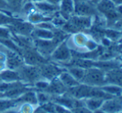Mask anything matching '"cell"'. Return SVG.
Returning <instances> with one entry per match:
<instances>
[{
  "label": "cell",
  "mask_w": 122,
  "mask_h": 113,
  "mask_svg": "<svg viewBox=\"0 0 122 113\" xmlns=\"http://www.w3.org/2000/svg\"><path fill=\"white\" fill-rule=\"evenodd\" d=\"M66 91H67V88L61 82L58 77H56L50 81L48 87L45 91H42V92H47L51 96H59L65 93Z\"/></svg>",
  "instance_id": "14"
},
{
  "label": "cell",
  "mask_w": 122,
  "mask_h": 113,
  "mask_svg": "<svg viewBox=\"0 0 122 113\" xmlns=\"http://www.w3.org/2000/svg\"><path fill=\"white\" fill-rule=\"evenodd\" d=\"M51 19H52V17H50L48 15L40 13V12L36 9L32 10L31 13H29L27 15V21L33 25L42 23V22L51 21Z\"/></svg>",
  "instance_id": "18"
},
{
  "label": "cell",
  "mask_w": 122,
  "mask_h": 113,
  "mask_svg": "<svg viewBox=\"0 0 122 113\" xmlns=\"http://www.w3.org/2000/svg\"><path fill=\"white\" fill-rule=\"evenodd\" d=\"M92 113H106V112H105L104 111H102L101 109H98V110L95 111V112H92Z\"/></svg>",
  "instance_id": "42"
},
{
  "label": "cell",
  "mask_w": 122,
  "mask_h": 113,
  "mask_svg": "<svg viewBox=\"0 0 122 113\" xmlns=\"http://www.w3.org/2000/svg\"><path fill=\"white\" fill-rule=\"evenodd\" d=\"M74 2V15L81 17H94L98 13L96 5L87 0H76Z\"/></svg>",
  "instance_id": "4"
},
{
  "label": "cell",
  "mask_w": 122,
  "mask_h": 113,
  "mask_svg": "<svg viewBox=\"0 0 122 113\" xmlns=\"http://www.w3.org/2000/svg\"><path fill=\"white\" fill-rule=\"evenodd\" d=\"M106 84H113L122 87V68H115L105 72Z\"/></svg>",
  "instance_id": "12"
},
{
  "label": "cell",
  "mask_w": 122,
  "mask_h": 113,
  "mask_svg": "<svg viewBox=\"0 0 122 113\" xmlns=\"http://www.w3.org/2000/svg\"><path fill=\"white\" fill-rule=\"evenodd\" d=\"M87 1L90 2V3H93V4L97 5V3L100 1V0H87Z\"/></svg>",
  "instance_id": "41"
},
{
  "label": "cell",
  "mask_w": 122,
  "mask_h": 113,
  "mask_svg": "<svg viewBox=\"0 0 122 113\" xmlns=\"http://www.w3.org/2000/svg\"><path fill=\"white\" fill-rule=\"evenodd\" d=\"M71 112H72V113H92L89 109H87L85 106L73 108L72 110H71Z\"/></svg>",
  "instance_id": "33"
},
{
  "label": "cell",
  "mask_w": 122,
  "mask_h": 113,
  "mask_svg": "<svg viewBox=\"0 0 122 113\" xmlns=\"http://www.w3.org/2000/svg\"><path fill=\"white\" fill-rule=\"evenodd\" d=\"M101 109L106 113H117L122 111V101L120 97H113L105 100Z\"/></svg>",
  "instance_id": "11"
},
{
  "label": "cell",
  "mask_w": 122,
  "mask_h": 113,
  "mask_svg": "<svg viewBox=\"0 0 122 113\" xmlns=\"http://www.w3.org/2000/svg\"><path fill=\"white\" fill-rule=\"evenodd\" d=\"M113 3L116 4V6H119V5H122V0H111Z\"/></svg>",
  "instance_id": "40"
},
{
  "label": "cell",
  "mask_w": 122,
  "mask_h": 113,
  "mask_svg": "<svg viewBox=\"0 0 122 113\" xmlns=\"http://www.w3.org/2000/svg\"><path fill=\"white\" fill-rule=\"evenodd\" d=\"M121 97V101H122V95L121 96V97Z\"/></svg>",
  "instance_id": "47"
},
{
  "label": "cell",
  "mask_w": 122,
  "mask_h": 113,
  "mask_svg": "<svg viewBox=\"0 0 122 113\" xmlns=\"http://www.w3.org/2000/svg\"><path fill=\"white\" fill-rule=\"evenodd\" d=\"M116 11H117L118 14L122 18V5H119V6H116Z\"/></svg>",
  "instance_id": "38"
},
{
  "label": "cell",
  "mask_w": 122,
  "mask_h": 113,
  "mask_svg": "<svg viewBox=\"0 0 122 113\" xmlns=\"http://www.w3.org/2000/svg\"><path fill=\"white\" fill-rule=\"evenodd\" d=\"M57 77H58V79L61 81V82L67 89L75 87V86H77L80 83L78 81H76L66 70V71L63 70V71L58 75Z\"/></svg>",
  "instance_id": "21"
},
{
  "label": "cell",
  "mask_w": 122,
  "mask_h": 113,
  "mask_svg": "<svg viewBox=\"0 0 122 113\" xmlns=\"http://www.w3.org/2000/svg\"><path fill=\"white\" fill-rule=\"evenodd\" d=\"M121 33H122V28L121 29Z\"/></svg>",
  "instance_id": "48"
},
{
  "label": "cell",
  "mask_w": 122,
  "mask_h": 113,
  "mask_svg": "<svg viewBox=\"0 0 122 113\" xmlns=\"http://www.w3.org/2000/svg\"><path fill=\"white\" fill-rule=\"evenodd\" d=\"M13 33L8 26H1L0 25V39L12 38Z\"/></svg>",
  "instance_id": "30"
},
{
  "label": "cell",
  "mask_w": 122,
  "mask_h": 113,
  "mask_svg": "<svg viewBox=\"0 0 122 113\" xmlns=\"http://www.w3.org/2000/svg\"><path fill=\"white\" fill-rule=\"evenodd\" d=\"M0 98H4V97H3V93H1V92H0Z\"/></svg>",
  "instance_id": "45"
},
{
  "label": "cell",
  "mask_w": 122,
  "mask_h": 113,
  "mask_svg": "<svg viewBox=\"0 0 122 113\" xmlns=\"http://www.w3.org/2000/svg\"><path fill=\"white\" fill-rule=\"evenodd\" d=\"M103 34H104V37H107L111 41L118 40V39H121V37H122V33L121 31L113 28L104 29L103 30Z\"/></svg>",
  "instance_id": "27"
},
{
  "label": "cell",
  "mask_w": 122,
  "mask_h": 113,
  "mask_svg": "<svg viewBox=\"0 0 122 113\" xmlns=\"http://www.w3.org/2000/svg\"><path fill=\"white\" fill-rule=\"evenodd\" d=\"M74 1H76V0H74Z\"/></svg>",
  "instance_id": "49"
},
{
  "label": "cell",
  "mask_w": 122,
  "mask_h": 113,
  "mask_svg": "<svg viewBox=\"0 0 122 113\" xmlns=\"http://www.w3.org/2000/svg\"><path fill=\"white\" fill-rule=\"evenodd\" d=\"M105 92L112 97H121L122 95V87L113 84H105L100 87Z\"/></svg>",
  "instance_id": "25"
},
{
  "label": "cell",
  "mask_w": 122,
  "mask_h": 113,
  "mask_svg": "<svg viewBox=\"0 0 122 113\" xmlns=\"http://www.w3.org/2000/svg\"><path fill=\"white\" fill-rule=\"evenodd\" d=\"M0 82H2V80H1V77H0Z\"/></svg>",
  "instance_id": "46"
},
{
  "label": "cell",
  "mask_w": 122,
  "mask_h": 113,
  "mask_svg": "<svg viewBox=\"0 0 122 113\" xmlns=\"http://www.w3.org/2000/svg\"><path fill=\"white\" fill-rule=\"evenodd\" d=\"M31 37L33 39H42V40H51L54 37V31L47 30L34 27Z\"/></svg>",
  "instance_id": "19"
},
{
  "label": "cell",
  "mask_w": 122,
  "mask_h": 113,
  "mask_svg": "<svg viewBox=\"0 0 122 113\" xmlns=\"http://www.w3.org/2000/svg\"><path fill=\"white\" fill-rule=\"evenodd\" d=\"M7 60H6V66L7 68L12 70H18L21 67L24 65L23 56L18 52L14 51L8 50L6 52Z\"/></svg>",
  "instance_id": "10"
},
{
  "label": "cell",
  "mask_w": 122,
  "mask_h": 113,
  "mask_svg": "<svg viewBox=\"0 0 122 113\" xmlns=\"http://www.w3.org/2000/svg\"><path fill=\"white\" fill-rule=\"evenodd\" d=\"M33 46L37 52L43 56L44 57L50 56L52 52L55 50L56 46L58 45V42L55 39L51 40H42V39H33L32 41Z\"/></svg>",
  "instance_id": "7"
},
{
  "label": "cell",
  "mask_w": 122,
  "mask_h": 113,
  "mask_svg": "<svg viewBox=\"0 0 122 113\" xmlns=\"http://www.w3.org/2000/svg\"><path fill=\"white\" fill-rule=\"evenodd\" d=\"M39 69H40L41 76H42V79L47 80L49 82L54 79V78L57 77L58 75L63 71L62 69L59 68L58 67L52 64H48L47 62L40 65Z\"/></svg>",
  "instance_id": "9"
},
{
  "label": "cell",
  "mask_w": 122,
  "mask_h": 113,
  "mask_svg": "<svg viewBox=\"0 0 122 113\" xmlns=\"http://www.w3.org/2000/svg\"><path fill=\"white\" fill-rule=\"evenodd\" d=\"M22 56L24 63L27 65L39 66L47 62L46 57L41 55L35 47L31 48L30 47H27L25 50H22Z\"/></svg>",
  "instance_id": "6"
},
{
  "label": "cell",
  "mask_w": 122,
  "mask_h": 113,
  "mask_svg": "<svg viewBox=\"0 0 122 113\" xmlns=\"http://www.w3.org/2000/svg\"><path fill=\"white\" fill-rule=\"evenodd\" d=\"M8 27L11 30V32L13 31L15 34L23 37H31V34L34 28V25L29 22L21 21L18 18H16Z\"/></svg>",
  "instance_id": "8"
},
{
  "label": "cell",
  "mask_w": 122,
  "mask_h": 113,
  "mask_svg": "<svg viewBox=\"0 0 122 113\" xmlns=\"http://www.w3.org/2000/svg\"><path fill=\"white\" fill-rule=\"evenodd\" d=\"M32 3H37V2H41V1H44V0H29Z\"/></svg>",
  "instance_id": "44"
},
{
  "label": "cell",
  "mask_w": 122,
  "mask_h": 113,
  "mask_svg": "<svg viewBox=\"0 0 122 113\" xmlns=\"http://www.w3.org/2000/svg\"><path fill=\"white\" fill-rule=\"evenodd\" d=\"M119 62H120V63H121V67H122V51L121 52V53H120V58H119Z\"/></svg>",
  "instance_id": "43"
},
{
  "label": "cell",
  "mask_w": 122,
  "mask_h": 113,
  "mask_svg": "<svg viewBox=\"0 0 122 113\" xmlns=\"http://www.w3.org/2000/svg\"><path fill=\"white\" fill-rule=\"evenodd\" d=\"M35 9L39 11L40 13H44V14H51V13H56L59 10V5L56 3H51L48 0H44V1L37 2L33 3Z\"/></svg>",
  "instance_id": "13"
},
{
  "label": "cell",
  "mask_w": 122,
  "mask_h": 113,
  "mask_svg": "<svg viewBox=\"0 0 122 113\" xmlns=\"http://www.w3.org/2000/svg\"><path fill=\"white\" fill-rule=\"evenodd\" d=\"M1 113H18V109H17V107H14V108L8 109V110L4 111V112H3Z\"/></svg>",
  "instance_id": "36"
},
{
  "label": "cell",
  "mask_w": 122,
  "mask_h": 113,
  "mask_svg": "<svg viewBox=\"0 0 122 113\" xmlns=\"http://www.w3.org/2000/svg\"><path fill=\"white\" fill-rule=\"evenodd\" d=\"M0 77L3 82H22L20 73L18 70H12L6 68L0 72Z\"/></svg>",
  "instance_id": "17"
},
{
  "label": "cell",
  "mask_w": 122,
  "mask_h": 113,
  "mask_svg": "<svg viewBox=\"0 0 122 113\" xmlns=\"http://www.w3.org/2000/svg\"><path fill=\"white\" fill-rule=\"evenodd\" d=\"M37 93V103L38 106H42L43 104L47 103L48 102H51V96L50 94L47 93L45 92H36Z\"/></svg>",
  "instance_id": "29"
},
{
  "label": "cell",
  "mask_w": 122,
  "mask_h": 113,
  "mask_svg": "<svg viewBox=\"0 0 122 113\" xmlns=\"http://www.w3.org/2000/svg\"><path fill=\"white\" fill-rule=\"evenodd\" d=\"M18 104L20 103H30L34 106H38L37 103V93L35 91L29 89L26 92L20 96L18 98L16 99Z\"/></svg>",
  "instance_id": "20"
},
{
  "label": "cell",
  "mask_w": 122,
  "mask_h": 113,
  "mask_svg": "<svg viewBox=\"0 0 122 113\" xmlns=\"http://www.w3.org/2000/svg\"><path fill=\"white\" fill-rule=\"evenodd\" d=\"M121 42H122V40H121Z\"/></svg>",
  "instance_id": "50"
},
{
  "label": "cell",
  "mask_w": 122,
  "mask_h": 113,
  "mask_svg": "<svg viewBox=\"0 0 122 113\" xmlns=\"http://www.w3.org/2000/svg\"><path fill=\"white\" fill-rule=\"evenodd\" d=\"M88 38V36L84 33V32L74 33L71 38V44L73 45V48H71V50L76 51V52H81V49H84L86 47V44Z\"/></svg>",
  "instance_id": "16"
},
{
  "label": "cell",
  "mask_w": 122,
  "mask_h": 113,
  "mask_svg": "<svg viewBox=\"0 0 122 113\" xmlns=\"http://www.w3.org/2000/svg\"><path fill=\"white\" fill-rule=\"evenodd\" d=\"M0 10H8V8H7V4L5 3L4 0H0Z\"/></svg>",
  "instance_id": "35"
},
{
  "label": "cell",
  "mask_w": 122,
  "mask_h": 113,
  "mask_svg": "<svg viewBox=\"0 0 122 113\" xmlns=\"http://www.w3.org/2000/svg\"><path fill=\"white\" fill-rule=\"evenodd\" d=\"M50 57L54 62L61 63V64H65V63L68 62L72 58L71 50L68 46L66 40L63 41L56 46V47L51 54Z\"/></svg>",
  "instance_id": "3"
},
{
  "label": "cell",
  "mask_w": 122,
  "mask_h": 113,
  "mask_svg": "<svg viewBox=\"0 0 122 113\" xmlns=\"http://www.w3.org/2000/svg\"><path fill=\"white\" fill-rule=\"evenodd\" d=\"M54 107H55V112L56 113H72L71 110L63 107V106L59 105V104L54 103Z\"/></svg>",
  "instance_id": "32"
},
{
  "label": "cell",
  "mask_w": 122,
  "mask_h": 113,
  "mask_svg": "<svg viewBox=\"0 0 122 113\" xmlns=\"http://www.w3.org/2000/svg\"><path fill=\"white\" fill-rule=\"evenodd\" d=\"M33 113H47V112H46V111H44L43 109L40 107V106H38V107H36V109H35V111H34Z\"/></svg>",
  "instance_id": "37"
},
{
  "label": "cell",
  "mask_w": 122,
  "mask_h": 113,
  "mask_svg": "<svg viewBox=\"0 0 122 113\" xmlns=\"http://www.w3.org/2000/svg\"><path fill=\"white\" fill-rule=\"evenodd\" d=\"M81 83L92 87H101L106 84L105 72L97 67L86 68L85 76Z\"/></svg>",
  "instance_id": "2"
},
{
  "label": "cell",
  "mask_w": 122,
  "mask_h": 113,
  "mask_svg": "<svg viewBox=\"0 0 122 113\" xmlns=\"http://www.w3.org/2000/svg\"><path fill=\"white\" fill-rule=\"evenodd\" d=\"M58 5H59L58 13L66 20L74 15V6H75L74 0H61Z\"/></svg>",
  "instance_id": "15"
},
{
  "label": "cell",
  "mask_w": 122,
  "mask_h": 113,
  "mask_svg": "<svg viewBox=\"0 0 122 113\" xmlns=\"http://www.w3.org/2000/svg\"><path fill=\"white\" fill-rule=\"evenodd\" d=\"M38 106H34L30 103H20L17 107L18 113H33L36 107Z\"/></svg>",
  "instance_id": "28"
},
{
  "label": "cell",
  "mask_w": 122,
  "mask_h": 113,
  "mask_svg": "<svg viewBox=\"0 0 122 113\" xmlns=\"http://www.w3.org/2000/svg\"><path fill=\"white\" fill-rule=\"evenodd\" d=\"M83 101L85 107L92 112L98 109H101L105 100L101 98H97V97H89V98L84 99Z\"/></svg>",
  "instance_id": "22"
},
{
  "label": "cell",
  "mask_w": 122,
  "mask_h": 113,
  "mask_svg": "<svg viewBox=\"0 0 122 113\" xmlns=\"http://www.w3.org/2000/svg\"><path fill=\"white\" fill-rule=\"evenodd\" d=\"M7 60V54L6 52H3L0 51V62H5L6 63Z\"/></svg>",
  "instance_id": "34"
},
{
  "label": "cell",
  "mask_w": 122,
  "mask_h": 113,
  "mask_svg": "<svg viewBox=\"0 0 122 113\" xmlns=\"http://www.w3.org/2000/svg\"><path fill=\"white\" fill-rule=\"evenodd\" d=\"M8 10L10 12H21L23 7L28 0H4Z\"/></svg>",
  "instance_id": "23"
},
{
  "label": "cell",
  "mask_w": 122,
  "mask_h": 113,
  "mask_svg": "<svg viewBox=\"0 0 122 113\" xmlns=\"http://www.w3.org/2000/svg\"><path fill=\"white\" fill-rule=\"evenodd\" d=\"M93 23V17H81L77 15H72L66 20L62 29L66 33H76L84 32L91 28Z\"/></svg>",
  "instance_id": "1"
},
{
  "label": "cell",
  "mask_w": 122,
  "mask_h": 113,
  "mask_svg": "<svg viewBox=\"0 0 122 113\" xmlns=\"http://www.w3.org/2000/svg\"><path fill=\"white\" fill-rule=\"evenodd\" d=\"M66 71L75 78L76 81H78L79 82H81L82 79H83L84 76H85L86 69L85 68L80 67L76 66H71L68 67Z\"/></svg>",
  "instance_id": "24"
},
{
  "label": "cell",
  "mask_w": 122,
  "mask_h": 113,
  "mask_svg": "<svg viewBox=\"0 0 122 113\" xmlns=\"http://www.w3.org/2000/svg\"><path fill=\"white\" fill-rule=\"evenodd\" d=\"M7 68L6 63L5 62H0V72H3V70H5Z\"/></svg>",
  "instance_id": "39"
},
{
  "label": "cell",
  "mask_w": 122,
  "mask_h": 113,
  "mask_svg": "<svg viewBox=\"0 0 122 113\" xmlns=\"http://www.w3.org/2000/svg\"><path fill=\"white\" fill-rule=\"evenodd\" d=\"M19 104L16 101V99H8L0 98V113L7 111L8 109L17 107Z\"/></svg>",
  "instance_id": "26"
},
{
  "label": "cell",
  "mask_w": 122,
  "mask_h": 113,
  "mask_svg": "<svg viewBox=\"0 0 122 113\" xmlns=\"http://www.w3.org/2000/svg\"><path fill=\"white\" fill-rule=\"evenodd\" d=\"M49 82H50L47 81V80L40 79V80H38V81L34 82V87H35L37 89H38V90L45 91L46 89H47V87H48Z\"/></svg>",
  "instance_id": "31"
},
{
  "label": "cell",
  "mask_w": 122,
  "mask_h": 113,
  "mask_svg": "<svg viewBox=\"0 0 122 113\" xmlns=\"http://www.w3.org/2000/svg\"><path fill=\"white\" fill-rule=\"evenodd\" d=\"M20 73L22 82L25 81L26 82H32L42 79L40 69L38 66H32V65H23V67L18 70Z\"/></svg>",
  "instance_id": "5"
}]
</instances>
